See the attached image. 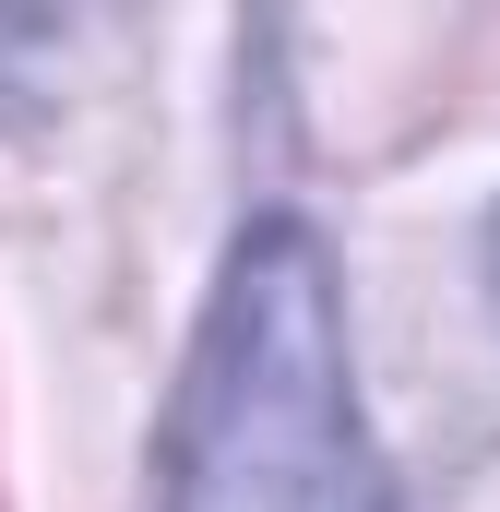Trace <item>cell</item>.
I'll use <instances>...</instances> for the list:
<instances>
[{
	"mask_svg": "<svg viewBox=\"0 0 500 512\" xmlns=\"http://www.w3.org/2000/svg\"><path fill=\"white\" fill-rule=\"evenodd\" d=\"M167 512H393L310 227H250L167 417Z\"/></svg>",
	"mask_w": 500,
	"mask_h": 512,
	"instance_id": "6da1fadb",
	"label": "cell"
}]
</instances>
